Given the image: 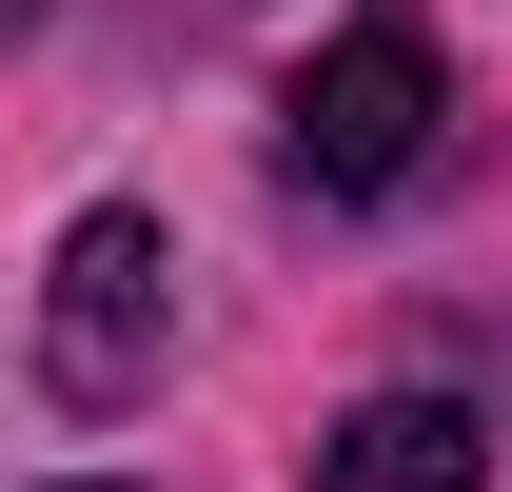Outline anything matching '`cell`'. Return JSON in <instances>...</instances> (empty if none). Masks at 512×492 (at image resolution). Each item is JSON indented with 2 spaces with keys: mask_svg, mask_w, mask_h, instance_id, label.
<instances>
[{
  "mask_svg": "<svg viewBox=\"0 0 512 492\" xmlns=\"http://www.w3.org/2000/svg\"><path fill=\"white\" fill-rule=\"evenodd\" d=\"M296 492H493V414L473 394H355Z\"/></svg>",
  "mask_w": 512,
  "mask_h": 492,
  "instance_id": "obj_3",
  "label": "cell"
},
{
  "mask_svg": "<svg viewBox=\"0 0 512 492\" xmlns=\"http://www.w3.org/2000/svg\"><path fill=\"white\" fill-rule=\"evenodd\" d=\"M158 355H178V237H158L138 197L60 217V256H40V335H20V374H40L60 414H138V394H158Z\"/></svg>",
  "mask_w": 512,
  "mask_h": 492,
  "instance_id": "obj_1",
  "label": "cell"
},
{
  "mask_svg": "<svg viewBox=\"0 0 512 492\" xmlns=\"http://www.w3.org/2000/svg\"><path fill=\"white\" fill-rule=\"evenodd\" d=\"M434 138H453V79L414 20H355V40H316L296 60V99H276V158L316 197H394V178H434Z\"/></svg>",
  "mask_w": 512,
  "mask_h": 492,
  "instance_id": "obj_2",
  "label": "cell"
},
{
  "mask_svg": "<svg viewBox=\"0 0 512 492\" xmlns=\"http://www.w3.org/2000/svg\"><path fill=\"white\" fill-rule=\"evenodd\" d=\"M20 20H60V0H20Z\"/></svg>",
  "mask_w": 512,
  "mask_h": 492,
  "instance_id": "obj_4",
  "label": "cell"
}]
</instances>
